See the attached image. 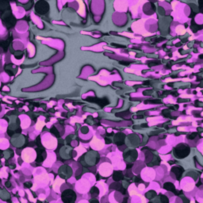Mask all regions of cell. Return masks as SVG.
Listing matches in <instances>:
<instances>
[{"mask_svg":"<svg viewBox=\"0 0 203 203\" xmlns=\"http://www.w3.org/2000/svg\"><path fill=\"white\" fill-rule=\"evenodd\" d=\"M190 148L186 144H179L174 148V155L179 159H183L190 154Z\"/></svg>","mask_w":203,"mask_h":203,"instance_id":"cell-1","label":"cell"},{"mask_svg":"<svg viewBox=\"0 0 203 203\" xmlns=\"http://www.w3.org/2000/svg\"><path fill=\"white\" fill-rule=\"evenodd\" d=\"M62 199L64 202H74L76 199V194L72 190H66L62 194Z\"/></svg>","mask_w":203,"mask_h":203,"instance_id":"cell-2","label":"cell"},{"mask_svg":"<svg viewBox=\"0 0 203 203\" xmlns=\"http://www.w3.org/2000/svg\"><path fill=\"white\" fill-rule=\"evenodd\" d=\"M87 101H89L90 103H98V105H100L101 107L105 106V105H108L109 101L106 98H92V97H89L86 99Z\"/></svg>","mask_w":203,"mask_h":203,"instance_id":"cell-3","label":"cell"},{"mask_svg":"<svg viewBox=\"0 0 203 203\" xmlns=\"http://www.w3.org/2000/svg\"><path fill=\"white\" fill-rule=\"evenodd\" d=\"M172 172L175 173L177 180H180L182 172H183V169L182 167H172Z\"/></svg>","mask_w":203,"mask_h":203,"instance_id":"cell-4","label":"cell"},{"mask_svg":"<svg viewBox=\"0 0 203 203\" xmlns=\"http://www.w3.org/2000/svg\"><path fill=\"white\" fill-rule=\"evenodd\" d=\"M164 189H166V190H169V191H172L174 194H178V193L176 192V190H175V186L172 182H166V183L164 185Z\"/></svg>","mask_w":203,"mask_h":203,"instance_id":"cell-5","label":"cell"},{"mask_svg":"<svg viewBox=\"0 0 203 203\" xmlns=\"http://www.w3.org/2000/svg\"><path fill=\"white\" fill-rule=\"evenodd\" d=\"M113 178L115 181H120L121 179H124V175L121 172H115L113 175Z\"/></svg>","mask_w":203,"mask_h":203,"instance_id":"cell-6","label":"cell"},{"mask_svg":"<svg viewBox=\"0 0 203 203\" xmlns=\"http://www.w3.org/2000/svg\"><path fill=\"white\" fill-rule=\"evenodd\" d=\"M121 188V185L120 183H112V184L110 186V190H119Z\"/></svg>","mask_w":203,"mask_h":203,"instance_id":"cell-7","label":"cell"},{"mask_svg":"<svg viewBox=\"0 0 203 203\" xmlns=\"http://www.w3.org/2000/svg\"><path fill=\"white\" fill-rule=\"evenodd\" d=\"M90 194H91V195H92L93 197H96V196L98 195L99 190H98V188L94 187L91 188V190H90Z\"/></svg>","mask_w":203,"mask_h":203,"instance_id":"cell-8","label":"cell"},{"mask_svg":"<svg viewBox=\"0 0 203 203\" xmlns=\"http://www.w3.org/2000/svg\"><path fill=\"white\" fill-rule=\"evenodd\" d=\"M160 61H149V62H148V64L150 67L156 65V64H160Z\"/></svg>","mask_w":203,"mask_h":203,"instance_id":"cell-9","label":"cell"},{"mask_svg":"<svg viewBox=\"0 0 203 203\" xmlns=\"http://www.w3.org/2000/svg\"><path fill=\"white\" fill-rule=\"evenodd\" d=\"M160 200L163 202H168V198L165 195H160Z\"/></svg>","mask_w":203,"mask_h":203,"instance_id":"cell-10","label":"cell"},{"mask_svg":"<svg viewBox=\"0 0 203 203\" xmlns=\"http://www.w3.org/2000/svg\"><path fill=\"white\" fill-rule=\"evenodd\" d=\"M197 135H198V132H194V133H191L190 135H189L187 137L189 139H190V140H193L194 138H195V137Z\"/></svg>","mask_w":203,"mask_h":203,"instance_id":"cell-11","label":"cell"},{"mask_svg":"<svg viewBox=\"0 0 203 203\" xmlns=\"http://www.w3.org/2000/svg\"><path fill=\"white\" fill-rule=\"evenodd\" d=\"M120 63L123 64V65H129V63H130V62H127V61H121Z\"/></svg>","mask_w":203,"mask_h":203,"instance_id":"cell-12","label":"cell"},{"mask_svg":"<svg viewBox=\"0 0 203 203\" xmlns=\"http://www.w3.org/2000/svg\"><path fill=\"white\" fill-rule=\"evenodd\" d=\"M136 182H141V179H140V176H138L137 178V179H136Z\"/></svg>","mask_w":203,"mask_h":203,"instance_id":"cell-13","label":"cell"},{"mask_svg":"<svg viewBox=\"0 0 203 203\" xmlns=\"http://www.w3.org/2000/svg\"><path fill=\"white\" fill-rule=\"evenodd\" d=\"M172 94L173 95V96H175V97H177V96H178V93L177 92H172Z\"/></svg>","mask_w":203,"mask_h":203,"instance_id":"cell-14","label":"cell"},{"mask_svg":"<svg viewBox=\"0 0 203 203\" xmlns=\"http://www.w3.org/2000/svg\"><path fill=\"white\" fill-rule=\"evenodd\" d=\"M134 118H144V116H135Z\"/></svg>","mask_w":203,"mask_h":203,"instance_id":"cell-15","label":"cell"},{"mask_svg":"<svg viewBox=\"0 0 203 203\" xmlns=\"http://www.w3.org/2000/svg\"><path fill=\"white\" fill-rule=\"evenodd\" d=\"M132 164H128V166H127V168H129V167H132Z\"/></svg>","mask_w":203,"mask_h":203,"instance_id":"cell-16","label":"cell"},{"mask_svg":"<svg viewBox=\"0 0 203 203\" xmlns=\"http://www.w3.org/2000/svg\"><path fill=\"white\" fill-rule=\"evenodd\" d=\"M141 126H142V127H147V126H148V125H147V124H143L142 125H141Z\"/></svg>","mask_w":203,"mask_h":203,"instance_id":"cell-17","label":"cell"},{"mask_svg":"<svg viewBox=\"0 0 203 203\" xmlns=\"http://www.w3.org/2000/svg\"><path fill=\"white\" fill-rule=\"evenodd\" d=\"M199 58H200V59H203V55H200V56H199Z\"/></svg>","mask_w":203,"mask_h":203,"instance_id":"cell-18","label":"cell"},{"mask_svg":"<svg viewBox=\"0 0 203 203\" xmlns=\"http://www.w3.org/2000/svg\"><path fill=\"white\" fill-rule=\"evenodd\" d=\"M167 85H168V86H170V87H172V86H173V84H172V83H167Z\"/></svg>","mask_w":203,"mask_h":203,"instance_id":"cell-19","label":"cell"}]
</instances>
